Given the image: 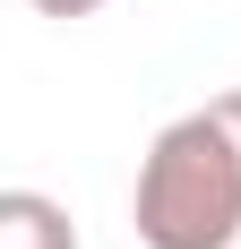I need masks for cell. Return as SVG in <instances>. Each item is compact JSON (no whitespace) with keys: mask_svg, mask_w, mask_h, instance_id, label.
I'll return each mask as SVG.
<instances>
[{"mask_svg":"<svg viewBox=\"0 0 241 249\" xmlns=\"http://www.w3.org/2000/svg\"><path fill=\"white\" fill-rule=\"evenodd\" d=\"M129 224L146 249H233L241 241V138L216 103L155 129L129 189Z\"/></svg>","mask_w":241,"mask_h":249,"instance_id":"cell-1","label":"cell"},{"mask_svg":"<svg viewBox=\"0 0 241 249\" xmlns=\"http://www.w3.org/2000/svg\"><path fill=\"white\" fill-rule=\"evenodd\" d=\"M0 249H78V224L43 189H0Z\"/></svg>","mask_w":241,"mask_h":249,"instance_id":"cell-2","label":"cell"},{"mask_svg":"<svg viewBox=\"0 0 241 249\" xmlns=\"http://www.w3.org/2000/svg\"><path fill=\"white\" fill-rule=\"evenodd\" d=\"M35 9H43V18H95L103 0H35Z\"/></svg>","mask_w":241,"mask_h":249,"instance_id":"cell-3","label":"cell"},{"mask_svg":"<svg viewBox=\"0 0 241 249\" xmlns=\"http://www.w3.org/2000/svg\"><path fill=\"white\" fill-rule=\"evenodd\" d=\"M216 112L233 121V138H241V86H233V95H216Z\"/></svg>","mask_w":241,"mask_h":249,"instance_id":"cell-4","label":"cell"}]
</instances>
